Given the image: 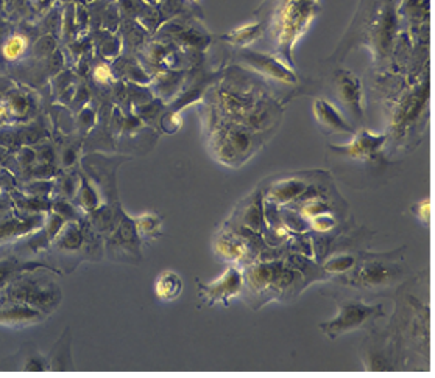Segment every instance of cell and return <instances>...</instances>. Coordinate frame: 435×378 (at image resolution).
Listing matches in <instances>:
<instances>
[{
	"mask_svg": "<svg viewBox=\"0 0 435 378\" xmlns=\"http://www.w3.org/2000/svg\"><path fill=\"white\" fill-rule=\"evenodd\" d=\"M242 271L247 302L259 301L258 308L270 301H292L306 288L301 273L287 260H253Z\"/></svg>",
	"mask_w": 435,
	"mask_h": 378,
	"instance_id": "cell-1",
	"label": "cell"
},
{
	"mask_svg": "<svg viewBox=\"0 0 435 378\" xmlns=\"http://www.w3.org/2000/svg\"><path fill=\"white\" fill-rule=\"evenodd\" d=\"M404 248L389 254L361 252L356 266L341 274L336 282L361 291L379 293L399 285L407 274V266L401 260Z\"/></svg>",
	"mask_w": 435,
	"mask_h": 378,
	"instance_id": "cell-2",
	"label": "cell"
},
{
	"mask_svg": "<svg viewBox=\"0 0 435 378\" xmlns=\"http://www.w3.org/2000/svg\"><path fill=\"white\" fill-rule=\"evenodd\" d=\"M317 13V0H278L270 21L272 34L285 61L292 63L290 53L296 39L306 32Z\"/></svg>",
	"mask_w": 435,
	"mask_h": 378,
	"instance_id": "cell-3",
	"label": "cell"
},
{
	"mask_svg": "<svg viewBox=\"0 0 435 378\" xmlns=\"http://www.w3.org/2000/svg\"><path fill=\"white\" fill-rule=\"evenodd\" d=\"M384 316L385 311L381 304L368 305L359 299L350 297L345 301H338L337 316L330 322L320 324V328L327 338L336 339L345 333L367 327L368 324H374V321Z\"/></svg>",
	"mask_w": 435,
	"mask_h": 378,
	"instance_id": "cell-4",
	"label": "cell"
},
{
	"mask_svg": "<svg viewBox=\"0 0 435 378\" xmlns=\"http://www.w3.org/2000/svg\"><path fill=\"white\" fill-rule=\"evenodd\" d=\"M196 285H199V296L205 305L210 307L217 304L230 305L231 299L239 296L243 291V271L242 268L231 265L211 284H201L196 279Z\"/></svg>",
	"mask_w": 435,
	"mask_h": 378,
	"instance_id": "cell-5",
	"label": "cell"
},
{
	"mask_svg": "<svg viewBox=\"0 0 435 378\" xmlns=\"http://www.w3.org/2000/svg\"><path fill=\"white\" fill-rule=\"evenodd\" d=\"M334 97L353 120L362 118V84L356 75L341 70L332 81Z\"/></svg>",
	"mask_w": 435,
	"mask_h": 378,
	"instance_id": "cell-6",
	"label": "cell"
},
{
	"mask_svg": "<svg viewBox=\"0 0 435 378\" xmlns=\"http://www.w3.org/2000/svg\"><path fill=\"white\" fill-rule=\"evenodd\" d=\"M309 182L311 181L305 175L285 176L273 182L270 187L262 189V198L276 206H289L305 193Z\"/></svg>",
	"mask_w": 435,
	"mask_h": 378,
	"instance_id": "cell-7",
	"label": "cell"
},
{
	"mask_svg": "<svg viewBox=\"0 0 435 378\" xmlns=\"http://www.w3.org/2000/svg\"><path fill=\"white\" fill-rule=\"evenodd\" d=\"M212 248L219 259L226 263L247 262L250 257V251H252L245 238L236 235L234 232L228 229H223L222 232L217 233L216 238H214Z\"/></svg>",
	"mask_w": 435,
	"mask_h": 378,
	"instance_id": "cell-8",
	"label": "cell"
},
{
	"mask_svg": "<svg viewBox=\"0 0 435 378\" xmlns=\"http://www.w3.org/2000/svg\"><path fill=\"white\" fill-rule=\"evenodd\" d=\"M236 223L256 233H261L265 229L264 198H262L261 190L254 191L236 210Z\"/></svg>",
	"mask_w": 435,
	"mask_h": 378,
	"instance_id": "cell-9",
	"label": "cell"
},
{
	"mask_svg": "<svg viewBox=\"0 0 435 378\" xmlns=\"http://www.w3.org/2000/svg\"><path fill=\"white\" fill-rule=\"evenodd\" d=\"M242 61L247 63L248 65H252L254 70H258L259 74H264L265 76L272 78V80L276 81H284V83H295L296 76L292 74V72L285 67L283 63L275 61V58L259 55V53L253 52H245L242 55Z\"/></svg>",
	"mask_w": 435,
	"mask_h": 378,
	"instance_id": "cell-10",
	"label": "cell"
},
{
	"mask_svg": "<svg viewBox=\"0 0 435 378\" xmlns=\"http://www.w3.org/2000/svg\"><path fill=\"white\" fill-rule=\"evenodd\" d=\"M314 116L320 128L325 133H351L354 134L353 126H351L345 117L338 112L334 105L326 100H315L314 103Z\"/></svg>",
	"mask_w": 435,
	"mask_h": 378,
	"instance_id": "cell-11",
	"label": "cell"
},
{
	"mask_svg": "<svg viewBox=\"0 0 435 378\" xmlns=\"http://www.w3.org/2000/svg\"><path fill=\"white\" fill-rule=\"evenodd\" d=\"M154 293L161 301H175L183 293V280L174 271H164L154 282Z\"/></svg>",
	"mask_w": 435,
	"mask_h": 378,
	"instance_id": "cell-12",
	"label": "cell"
},
{
	"mask_svg": "<svg viewBox=\"0 0 435 378\" xmlns=\"http://www.w3.org/2000/svg\"><path fill=\"white\" fill-rule=\"evenodd\" d=\"M357 260H359V255L354 254V252L338 251V252H334L331 257H327V259L321 262L320 265L327 274L341 275V274L348 273L350 269H353L356 266Z\"/></svg>",
	"mask_w": 435,
	"mask_h": 378,
	"instance_id": "cell-13",
	"label": "cell"
},
{
	"mask_svg": "<svg viewBox=\"0 0 435 378\" xmlns=\"http://www.w3.org/2000/svg\"><path fill=\"white\" fill-rule=\"evenodd\" d=\"M259 34H261L259 25H247L239 30H234V32L230 34H226L225 39L232 42V44H236V45H247L258 39Z\"/></svg>",
	"mask_w": 435,
	"mask_h": 378,
	"instance_id": "cell-14",
	"label": "cell"
},
{
	"mask_svg": "<svg viewBox=\"0 0 435 378\" xmlns=\"http://www.w3.org/2000/svg\"><path fill=\"white\" fill-rule=\"evenodd\" d=\"M134 227H136V232H139L142 237H156L159 235L161 218L154 213L142 215V217L136 220Z\"/></svg>",
	"mask_w": 435,
	"mask_h": 378,
	"instance_id": "cell-15",
	"label": "cell"
},
{
	"mask_svg": "<svg viewBox=\"0 0 435 378\" xmlns=\"http://www.w3.org/2000/svg\"><path fill=\"white\" fill-rule=\"evenodd\" d=\"M27 49V39L22 34H14L3 44V56L13 61L22 56V53Z\"/></svg>",
	"mask_w": 435,
	"mask_h": 378,
	"instance_id": "cell-16",
	"label": "cell"
},
{
	"mask_svg": "<svg viewBox=\"0 0 435 378\" xmlns=\"http://www.w3.org/2000/svg\"><path fill=\"white\" fill-rule=\"evenodd\" d=\"M412 213L418 218L423 224H429V220H431V201L429 200H421L418 202H415L412 206Z\"/></svg>",
	"mask_w": 435,
	"mask_h": 378,
	"instance_id": "cell-17",
	"label": "cell"
},
{
	"mask_svg": "<svg viewBox=\"0 0 435 378\" xmlns=\"http://www.w3.org/2000/svg\"><path fill=\"white\" fill-rule=\"evenodd\" d=\"M95 80L100 83H108L111 80V69L106 64H100L94 70Z\"/></svg>",
	"mask_w": 435,
	"mask_h": 378,
	"instance_id": "cell-18",
	"label": "cell"
}]
</instances>
